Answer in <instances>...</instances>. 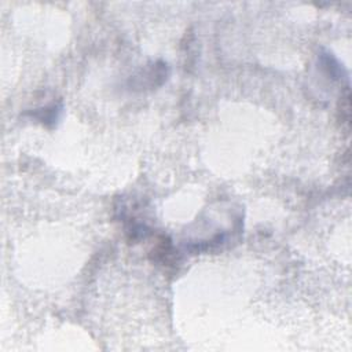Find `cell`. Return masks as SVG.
<instances>
[{
    "label": "cell",
    "instance_id": "cell-2",
    "mask_svg": "<svg viewBox=\"0 0 352 352\" xmlns=\"http://www.w3.org/2000/svg\"><path fill=\"white\" fill-rule=\"evenodd\" d=\"M323 65L328 69V73L333 79H340V74L343 73V68L338 65L336 59L330 55H323Z\"/></svg>",
    "mask_w": 352,
    "mask_h": 352
},
{
    "label": "cell",
    "instance_id": "cell-1",
    "mask_svg": "<svg viewBox=\"0 0 352 352\" xmlns=\"http://www.w3.org/2000/svg\"><path fill=\"white\" fill-rule=\"evenodd\" d=\"M351 106H350V91L347 89L345 94L341 96V102H340V110L338 113L341 114V125L345 124V125H350V116H351V112H350Z\"/></svg>",
    "mask_w": 352,
    "mask_h": 352
}]
</instances>
